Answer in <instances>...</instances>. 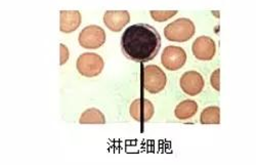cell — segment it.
<instances>
[{
    "instance_id": "obj_1",
    "label": "cell",
    "mask_w": 256,
    "mask_h": 165,
    "mask_svg": "<svg viewBox=\"0 0 256 165\" xmlns=\"http://www.w3.org/2000/svg\"><path fill=\"white\" fill-rule=\"evenodd\" d=\"M161 48L159 32L148 24L128 27L121 37L123 54L136 63H146L156 58Z\"/></svg>"
},
{
    "instance_id": "obj_2",
    "label": "cell",
    "mask_w": 256,
    "mask_h": 165,
    "mask_svg": "<svg viewBox=\"0 0 256 165\" xmlns=\"http://www.w3.org/2000/svg\"><path fill=\"white\" fill-rule=\"evenodd\" d=\"M195 25L193 20L180 18L164 28V35L172 42H186L195 35Z\"/></svg>"
},
{
    "instance_id": "obj_3",
    "label": "cell",
    "mask_w": 256,
    "mask_h": 165,
    "mask_svg": "<svg viewBox=\"0 0 256 165\" xmlns=\"http://www.w3.org/2000/svg\"><path fill=\"white\" fill-rule=\"evenodd\" d=\"M167 84V77L164 71L156 65L146 66L142 70V86L146 92L158 94Z\"/></svg>"
},
{
    "instance_id": "obj_4",
    "label": "cell",
    "mask_w": 256,
    "mask_h": 165,
    "mask_svg": "<svg viewBox=\"0 0 256 165\" xmlns=\"http://www.w3.org/2000/svg\"><path fill=\"white\" fill-rule=\"evenodd\" d=\"M102 58L94 52H85L77 58L76 67L78 72L84 77L98 76L104 70Z\"/></svg>"
},
{
    "instance_id": "obj_5",
    "label": "cell",
    "mask_w": 256,
    "mask_h": 165,
    "mask_svg": "<svg viewBox=\"0 0 256 165\" xmlns=\"http://www.w3.org/2000/svg\"><path fill=\"white\" fill-rule=\"evenodd\" d=\"M79 44L85 50H96L104 46L106 33L104 29L96 25H90L82 29L78 37Z\"/></svg>"
},
{
    "instance_id": "obj_6",
    "label": "cell",
    "mask_w": 256,
    "mask_h": 165,
    "mask_svg": "<svg viewBox=\"0 0 256 165\" xmlns=\"http://www.w3.org/2000/svg\"><path fill=\"white\" fill-rule=\"evenodd\" d=\"M186 62V54L180 46H166L161 56L162 65L169 71H178L182 69Z\"/></svg>"
},
{
    "instance_id": "obj_7",
    "label": "cell",
    "mask_w": 256,
    "mask_h": 165,
    "mask_svg": "<svg viewBox=\"0 0 256 165\" xmlns=\"http://www.w3.org/2000/svg\"><path fill=\"white\" fill-rule=\"evenodd\" d=\"M182 92L190 96H198L202 92L205 82L202 75L197 71H188L182 74L180 81Z\"/></svg>"
},
{
    "instance_id": "obj_8",
    "label": "cell",
    "mask_w": 256,
    "mask_h": 165,
    "mask_svg": "<svg viewBox=\"0 0 256 165\" xmlns=\"http://www.w3.org/2000/svg\"><path fill=\"white\" fill-rule=\"evenodd\" d=\"M192 52L194 56L199 60H211L216 56V42L208 36H200L192 46Z\"/></svg>"
},
{
    "instance_id": "obj_9",
    "label": "cell",
    "mask_w": 256,
    "mask_h": 165,
    "mask_svg": "<svg viewBox=\"0 0 256 165\" xmlns=\"http://www.w3.org/2000/svg\"><path fill=\"white\" fill-rule=\"evenodd\" d=\"M130 20V14L127 10H106L104 14L106 27L113 32H120Z\"/></svg>"
},
{
    "instance_id": "obj_10",
    "label": "cell",
    "mask_w": 256,
    "mask_h": 165,
    "mask_svg": "<svg viewBox=\"0 0 256 165\" xmlns=\"http://www.w3.org/2000/svg\"><path fill=\"white\" fill-rule=\"evenodd\" d=\"M132 117L138 122H148L154 115V106L146 98H136L130 106Z\"/></svg>"
},
{
    "instance_id": "obj_11",
    "label": "cell",
    "mask_w": 256,
    "mask_h": 165,
    "mask_svg": "<svg viewBox=\"0 0 256 165\" xmlns=\"http://www.w3.org/2000/svg\"><path fill=\"white\" fill-rule=\"evenodd\" d=\"M81 25V14L78 10H60V30L62 33H72Z\"/></svg>"
},
{
    "instance_id": "obj_12",
    "label": "cell",
    "mask_w": 256,
    "mask_h": 165,
    "mask_svg": "<svg viewBox=\"0 0 256 165\" xmlns=\"http://www.w3.org/2000/svg\"><path fill=\"white\" fill-rule=\"evenodd\" d=\"M198 111V104L193 100H186L176 106L174 115L180 120H186L194 117Z\"/></svg>"
},
{
    "instance_id": "obj_13",
    "label": "cell",
    "mask_w": 256,
    "mask_h": 165,
    "mask_svg": "<svg viewBox=\"0 0 256 165\" xmlns=\"http://www.w3.org/2000/svg\"><path fill=\"white\" fill-rule=\"evenodd\" d=\"M79 122L81 124H104L106 118L98 109L90 108L82 113Z\"/></svg>"
},
{
    "instance_id": "obj_14",
    "label": "cell",
    "mask_w": 256,
    "mask_h": 165,
    "mask_svg": "<svg viewBox=\"0 0 256 165\" xmlns=\"http://www.w3.org/2000/svg\"><path fill=\"white\" fill-rule=\"evenodd\" d=\"M202 124H220V109L218 106H211L204 109L200 116Z\"/></svg>"
},
{
    "instance_id": "obj_15",
    "label": "cell",
    "mask_w": 256,
    "mask_h": 165,
    "mask_svg": "<svg viewBox=\"0 0 256 165\" xmlns=\"http://www.w3.org/2000/svg\"><path fill=\"white\" fill-rule=\"evenodd\" d=\"M150 14L153 20H156V22H165V20L174 16L178 14V12L176 10H152Z\"/></svg>"
},
{
    "instance_id": "obj_16",
    "label": "cell",
    "mask_w": 256,
    "mask_h": 165,
    "mask_svg": "<svg viewBox=\"0 0 256 165\" xmlns=\"http://www.w3.org/2000/svg\"><path fill=\"white\" fill-rule=\"evenodd\" d=\"M220 70L216 69L214 72L212 73L211 78H210L211 86L216 92H220Z\"/></svg>"
},
{
    "instance_id": "obj_17",
    "label": "cell",
    "mask_w": 256,
    "mask_h": 165,
    "mask_svg": "<svg viewBox=\"0 0 256 165\" xmlns=\"http://www.w3.org/2000/svg\"><path fill=\"white\" fill-rule=\"evenodd\" d=\"M60 65L62 66L66 64V62L69 60V56H70L69 50L65 44H60Z\"/></svg>"
}]
</instances>
